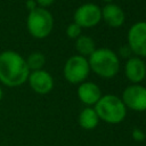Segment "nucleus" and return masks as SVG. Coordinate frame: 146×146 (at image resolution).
Segmentation results:
<instances>
[{"label":"nucleus","instance_id":"nucleus-10","mask_svg":"<svg viewBox=\"0 0 146 146\" xmlns=\"http://www.w3.org/2000/svg\"><path fill=\"white\" fill-rule=\"evenodd\" d=\"M124 73L130 82L140 83L146 78V63L140 57H129L124 65Z\"/></svg>","mask_w":146,"mask_h":146},{"label":"nucleus","instance_id":"nucleus-21","mask_svg":"<svg viewBox=\"0 0 146 146\" xmlns=\"http://www.w3.org/2000/svg\"><path fill=\"white\" fill-rule=\"evenodd\" d=\"M104 2H106V3H111V2H113V0H103Z\"/></svg>","mask_w":146,"mask_h":146},{"label":"nucleus","instance_id":"nucleus-5","mask_svg":"<svg viewBox=\"0 0 146 146\" xmlns=\"http://www.w3.org/2000/svg\"><path fill=\"white\" fill-rule=\"evenodd\" d=\"M90 72V66L88 63V58L81 55H73L71 56L64 65L63 73L64 78L74 84H80L86 81Z\"/></svg>","mask_w":146,"mask_h":146},{"label":"nucleus","instance_id":"nucleus-2","mask_svg":"<svg viewBox=\"0 0 146 146\" xmlns=\"http://www.w3.org/2000/svg\"><path fill=\"white\" fill-rule=\"evenodd\" d=\"M90 70L104 79L114 78L120 70L119 56L108 48H96L89 56Z\"/></svg>","mask_w":146,"mask_h":146},{"label":"nucleus","instance_id":"nucleus-16","mask_svg":"<svg viewBox=\"0 0 146 146\" xmlns=\"http://www.w3.org/2000/svg\"><path fill=\"white\" fill-rule=\"evenodd\" d=\"M81 30L82 27L79 26L76 23H71L67 27H66V35L70 38V39H78L80 35H81Z\"/></svg>","mask_w":146,"mask_h":146},{"label":"nucleus","instance_id":"nucleus-11","mask_svg":"<svg viewBox=\"0 0 146 146\" xmlns=\"http://www.w3.org/2000/svg\"><path fill=\"white\" fill-rule=\"evenodd\" d=\"M102 19L111 27H120L125 21V15L120 6L111 2L102 8Z\"/></svg>","mask_w":146,"mask_h":146},{"label":"nucleus","instance_id":"nucleus-7","mask_svg":"<svg viewBox=\"0 0 146 146\" xmlns=\"http://www.w3.org/2000/svg\"><path fill=\"white\" fill-rule=\"evenodd\" d=\"M128 47L137 57H146V22H137L129 29Z\"/></svg>","mask_w":146,"mask_h":146},{"label":"nucleus","instance_id":"nucleus-8","mask_svg":"<svg viewBox=\"0 0 146 146\" xmlns=\"http://www.w3.org/2000/svg\"><path fill=\"white\" fill-rule=\"evenodd\" d=\"M102 19V9L99 6L87 2L76 8L74 13V23L81 27H94Z\"/></svg>","mask_w":146,"mask_h":146},{"label":"nucleus","instance_id":"nucleus-14","mask_svg":"<svg viewBox=\"0 0 146 146\" xmlns=\"http://www.w3.org/2000/svg\"><path fill=\"white\" fill-rule=\"evenodd\" d=\"M75 48L79 52L78 55H81V56L86 57V56H90L95 51L96 46H95L94 40L90 36L80 35L75 41Z\"/></svg>","mask_w":146,"mask_h":146},{"label":"nucleus","instance_id":"nucleus-3","mask_svg":"<svg viewBox=\"0 0 146 146\" xmlns=\"http://www.w3.org/2000/svg\"><path fill=\"white\" fill-rule=\"evenodd\" d=\"M94 108L99 120L111 124L121 123L127 115V107L122 99L112 94L102 96Z\"/></svg>","mask_w":146,"mask_h":146},{"label":"nucleus","instance_id":"nucleus-1","mask_svg":"<svg viewBox=\"0 0 146 146\" xmlns=\"http://www.w3.org/2000/svg\"><path fill=\"white\" fill-rule=\"evenodd\" d=\"M30 70L25 58L14 51L3 50L0 52V82L6 87H19L27 81Z\"/></svg>","mask_w":146,"mask_h":146},{"label":"nucleus","instance_id":"nucleus-15","mask_svg":"<svg viewBox=\"0 0 146 146\" xmlns=\"http://www.w3.org/2000/svg\"><path fill=\"white\" fill-rule=\"evenodd\" d=\"M25 62H26V65H27L30 72L42 70L46 64V56L42 52L34 51V52L30 54L27 56V58H25Z\"/></svg>","mask_w":146,"mask_h":146},{"label":"nucleus","instance_id":"nucleus-4","mask_svg":"<svg viewBox=\"0 0 146 146\" xmlns=\"http://www.w3.org/2000/svg\"><path fill=\"white\" fill-rule=\"evenodd\" d=\"M26 29L35 39L47 38L54 29V17L47 8L36 7L29 11Z\"/></svg>","mask_w":146,"mask_h":146},{"label":"nucleus","instance_id":"nucleus-18","mask_svg":"<svg viewBox=\"0 0 146 146\" xmlns=\"http://www.w3.org/2000/svg\"><path fill=\"white\" fill-rule=\"evenodd\" d=\"M36 6L38 7H41V8H48L50 7L56 0H34Z\"/></svg>","mask_w":146,"mask_h":146},{"label":"nucleus","instance_id":"nucleus-13","mask_svg":"<svg viewBox=\"0 0 146 146\" xmlns=\"http://www.w3.org/2000/svg\"><path fill=\"white\" fill-rule=\"evenodd\" d=\"M78 122H79V125L81 128H83L86 130H92L98 125L99 117H98L95 108L88 106L80 112Z\"/></svg>","mask_w":146,"mask_h":146},{"label":"nucleus","instance_id":"nucleus-17","mask_svg":"<svg viewBox=\"0 0 146 146\" xmlns=\"http://www.w3.org/2000/svg\"><path fill=\"white\" fill-rule=\"evenodd\" d=\"M145 137H146V135H145V132H144L141 129L135 128V129L132 130V139H133L135 141H138V143L144 141Z\"/></svg>","mask_w":146,"mask_h":146},{"label":"nucleus","instance_id":"nucleus-9","mask_svg":"<svg viewBox=\"0 0 146 146\" xmlns=\"http://www.w3.org/2000/svg\"><path fill=\"white\" fill-rule=\"evenodd\" d=\"M27 82L31 89L40 95H46L50 92L54 88V79L51 74L44 70L32 71L29 74Z\"/></svg>","mask_w":146,"mask_h":146},{"label":"nucleus","instance_id":"nucleus-20","mask_svg":"<svg viewBox=\"0 0 146 146\" xmlns=\"http://www.w3.org/2000/svg\"><path fill=\"white\" fill-rule=\"evenodd\" d=\"M2 97H3V90H2V88L0 87V102H1V99H2Z\"/></svg>","mask_w":146,"mask_h":146},{"label":"nucleus","instance_id":"nucleus-19","mask_svg":"<svg viewBox=\"0 0 146 146\" xmlns=\"http://www.w3.org/2000/svg\"><path fill=\"white\" fill-rule=\"evenodd\" d=\"M26 7H27V9H29V11H30V10L36 8L38 6H36V3H35L34 0H27V1H26Z\"/></svg>","mask_w":146,"mask_h":146},{"label":"nucleus","instance_id":"nucleus-12","mask_svg":"<svg viewBox=\"0 0 146 146\" xmlns=\"http://www.w3.org/2000/svg\"><path fill=\"white\" fill-rule=\"evenodd\" d=\"M102 96L103 95H102V91H100L99 87L94 82L84 81V82L80 83L79 87H78V97H79V99L88 106L95 105Z\"/></svg>","mask_w":146,"mask_h":146},{"label":"nucleus","instance_id":"nucleus-6","mask_svg":"<svg viewBox=\"0 0 146 146\" xmlns=\"http://www.w3.org/2000/svg\"><path fill=\"white\" fill-rule=\"evenodd\" d=\"M121 99L127 108L144 112L146 111V87L140 83H132L123 90Z\"/></svg>","mask_w":146,"mask_h":146}]
</instances>
